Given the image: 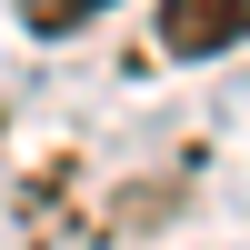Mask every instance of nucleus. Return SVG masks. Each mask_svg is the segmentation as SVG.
Segmentation results:
<instances>
[{"label": "nucleus", "instance_id": "nucleus-1", "mask_svg": "<svg viewBox=\"0 0 250 250\" xmlns=\"http://www.w3.org/2000/svg\"><path fill=\"white\" fill-rule=\"evenodd\" d=\"M150 40L170 60H220L250 40V0H160L150 10Z\"/></svg>", "mask_w": 250, "mask_h": 250}, {"label": "nucleus", "instance_id": "nucleus-2", "mask_svg": "<svg viewBox=\"0 0 250 250\" xmlns=\"http://www.w3.org/2000/svg\"><path fill=\"white\" fill-rule=\"evenodd\" d=\"M100 10H110V0H20V30L30 40H70V30H90Z\"/></svg>", "mask_w": 250, "mask_h": 250}]
</instances>
